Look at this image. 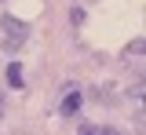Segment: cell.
<instances>
[{
  "label": "cell",
  "instance_id": "6",
  "mask_svg": "<svg viewBox=\"0 0 146 135\" xmlns=\"http://www.w3.org/2000/svg\"><path fill=\"white\" fill-rule=\"evenodd\" d=\"M80 135H95V128H91V124H84V128H80Z\"/></svg>",
  "mask_w": 146,
  "mask_h": 135
},
{
  "label": "cell",
  "instance_id": "4",
  "mask_svg": "<svg viewBox=\"0 0 146 135\" xmlns=\"http://www.w3.org/2000/svg\"><path fill=\"white\" fill-rule=\"evenodd\" d=\"M70 22H73V26H80V22H84V11H80V7H73V11H70Z\"/></svg>",
  "mask_w": 146,
  "mask_h": 135
},
{
  "label": "cell",
  "instance_id": "5",
  "mask_svg": "<svg viewBox=\"0 0 146 135\" xmlns=\"http://www.w3.org/2000/svg\"><path fill=\"white\" fill-rule=\"evenodd\" d=\"M95 135H121L117 128H95Z\"/></svg>",
  "mask_w": 146,
  "mask_h": 135
},
{
  "label": "cell",
  "instance_id": "3",
  "mask_svg": "<svg viewBox=\"0 0 146 135\" xmlns=\"http://www.w3.org/2000/svg\"><path fill=\"white\" fill-rule=\"evenodd\" d=\"M7 84H11V88H22V66H18V62L7 66Z\"/></svg>",
  "mask_w": 146,
  "mask_h": 135
},
{
  "label": "cell",
  "instance_id": "1",
  "mask_svg": "<svg viewBox=\"0 0 146 135\" xmlns=\"http://www.w3.org/2000/svg\"><path fill=\"white\" fill-rule=\"evenodd\" d=\"M4 37H7V44H22L26 40V22H18V19H11V15H4Z\"/></svg>",
  "mask_w": 146,
  "mask_h": 135
},
{
  "label": "cell",
  "instance_id": "7",
  "mask_svg": "<svg viewBox=\"0 0 146 135\" xmlns=\"http://www.w3.org/2000/svg\"><path fill=\"white\" fill-rule=\"evenodd\" d=\"M0 117H4V91H0Z\"/></svg>",
  "mask_w": 146,
  "mask_h": 135
},
{
  "label": "cell",
  "instance_id": "2",
  "mask_svg": "<svg viewBox=\"0 0 146 135\" xmlns=\"http://www.w3.org/2000/svg\"><path fill=\"white\" fill-rule=\"evenodd\" d=\"M77 110H80V88L77 84H66V91H62V113L73 117Z\"/></svg>",
  "mask_w": 146,
  "mask_h": 135
}]
</instances>
